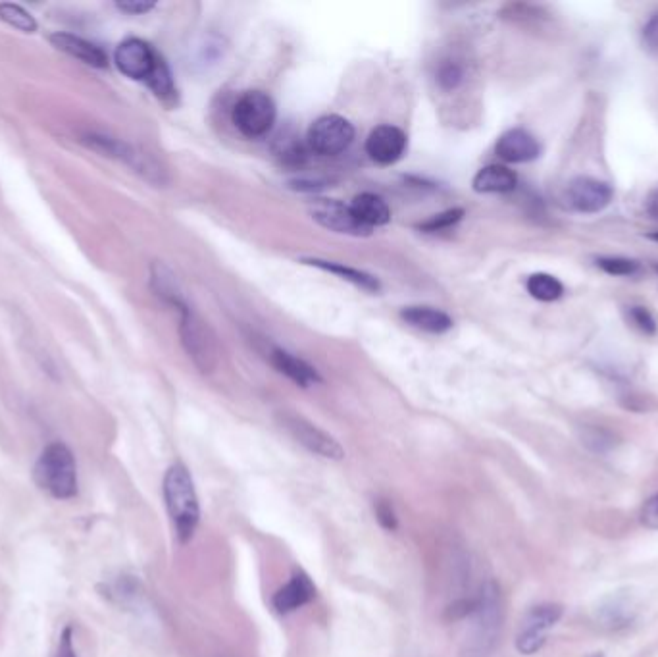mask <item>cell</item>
I'll use <instances>...</instances> for the list:
<instances>
[{"instance_id":"6da1fadb","label":"cell","mask_w":658,"mask_h":657,"mask_svg":"<svg viewBox=\"0 0 658 657\" xmlns=\"http://www.w3.org/2000/svg\"><path fill=\"white\" fill-rule=\"evenodd\" d=\"M162 494L179 544H189L201 525V503L193 476L183 463H174L166 471Z\"/></svg>"},{"instance_id":"7a4b0ae2","label":"cell","mask_w":658,"mask_h":657,"mask_svg":"<svg viewBox=\"0 0 658 657\" xmlns=\"http://www.w3.org/2000/svg\"><path fill=\"white\" fill-rule=\"evenodd\" d=\"M472 636L466 657H491L495 652L505 621L503 594L495 580H485L478 588L476 605L470 613Z\"/></svg>"},{"instance_id":"3957f363","label":"cell","mask_w":658,"mask_h":657,"mask_svg":"<svg viewBox=\"0 0 658 657\" xmlns=\"http://www.w3.org/2000/svg\"><path fill=\"white\" fill-rule=\"evenodd\" d=\"M33 476L37 486L54 500H72L77 496L76 457L62 442H52L41 451Z\"/></svg>"},{"instance_id":"277c9868","label":"cell","mask_w":658,"mask_h":657,"mask_svg":"<svg viewBox=\"0 0 658 657\" xmlns=\"http://www.w3.org/2000/svg\"><path fill=\"white\" fill-rule=\"evenodd\" d=\"M179 313H181L179 336L189 359L204 374L212 372L220 359L218 342L212 328L208 326V322H204L203 316L197 315L187 303L179 307Z\"/></svg>"},{"instance_id":"5b68a950","label":"cell","mask_w":658,"mask_h":657,"mask_svg":"<svg viewBox=\"0 0 658 657\" xmlns=\"http://www.w3.org/2000/svg\"><path fill=\"white\" fill-rule=\"evenodd\" d=\"M276 103L262 91H247L233 106V124L245 137H264L276 124Z\"/></svg>"},{"instance_id":"8992f818","label":"cell","mask_w":658,"mask_h":657,"mask_svg":"<svg viewBox=\"0 0 658 657\" xmlns=\"http://www.w3.org/2000/svg\"><path fill=\"white\" fill-rule=\"evenodd\" d=\"M355 141L353 124L337 114L318 118L306 135V145L320 157H335L345 153Z\"/></svg>"},{"instance_id":"52a82bcc","label":"cell","mask_w":658,"mask_h":657,"mask_svg":"<svg viewBox=\"0 0 658 657\" xmlns=\"http://www.w3.org/2000/svg\"><path fill=\"white\" fill-rule=\"evenodd\" d=\"M564 609L558 604L533 605L526 613V617L520 623V629L516 634V648L524 656L537 654L545 642L547 634L557 625L562 617Z\"/></svg>"},{"instance_id":"ba28073f","label":"cell","mask_w":658,"mask_h":657,"mask_svg":"<svg viewBox=\"0 0 658 657\" xmlns=\"http://www.w3.org/2000/svg\"><path fill=\"white\" fill-rule=\"evenodd\" d=\"M281 424L310 453H314L318 457H324V459H329V461H341L345 457V449L341 447V444L331 434H328L322 428H318L316 424L306 421L303 417H299V415H283L281 417Z\"/></svg>"},{"instance_id":"9c48e42d","label":"cell","mask_w":658,"mask_h":657,"mask_svg":"<svg viewBox=\"0 0 658 657\" xmlns=\"http://www.w3.org/2000/svg\"><path fill=\"white\" fill-rule=\"evenodd\" d=\"M614 189L607 182L595 180V178H576L572 180L568 189H566V199L568 205L574 211L583 212V214H597L605 211L608 205L612 203Z\"/></svg>"},{"instance_id":"30bf717a","label":"cell","mask_w":658,"mask_h":657,"mask_svg":"<svg viewBox=\"0 0 658 657\" xmlns=\"http://www.w3.org/2000/svg\"><path fill=\"white\" fill-rule=\"evenodd\" d=\"M158 54L154 53L149 43H145L143 39H126L118 45L116 53H114V62L118 66V70L129 79H139V81H147L149 76L156 66Z\"/></svg>"},{"instance_id":"8fae6325","label":"cell","mask_w":658,"mask_h":657,"mask_svg":"<svg viewBox=\"0 0 658 657\" xmlns=\"http://www.w3.org/2000/svg\"><path fill=\"white\" fill-rule=\"evenodd\" d=\"M310 214L312 218L328 228L335 234H345V236H370L372 232H368L366 228H362L355 218V214L351 211V205H345L341 201L335 199H318L312 203L310 207Z\"/></svg>"},{"instance_id":"7c38bea8","label":"cell","mask_w":658,"mask_h":657,"mask_svg":"<svg viewBox=\"0 0 658 657\" xmlns=\"http://www.w3.org/2000/svg\"><path fill=\"white\" fill-rule=\"evenodd\" d=\"M406 151V133L397 126H378L366 139V153L381 166L401 160Z\"/></svg>"},{"instance_id":"4fadbf2b","label":"cell","mask_w":658,"mask_h":657,"mask_svg":"<svg viewBox=\"0 0 658 657\" xmlns=\"http://www.w3.org/2000/svg\"><path fill=\"white\" fill-rule=\"evenodd\" d=\"M314 598H316V586L312 579L303 571H295L291 579L287 580V584H283L272 596V607L279 615H289L310 604Z\"/></svg>"},{"instance_id":"5bb4252c","label":"cell","mask_w":658,"mask_h":657,"mask_svg":"<svg viewBox=\"0 0 658 657\" xmlns=\"http://www.w3.org/2000/svg\"><path fill=\"white\" fill-rule=\"evenodd\" d=\"M495 153L501 160L510 162V164H524V162H532L535 158H539L541 145L532 133L526 132L522 128H514L499 137Z\"/></svg>"},{"instance_id":"9a60e30c","label":"cell","mask_w":658,"mask_h":657,"mask_svg":"<svg viewBox=\"0 0 658 657\" xmlns=\"http://www.w3.org/2000/svg\"><path fill=\"white\" fill-rule=\"evenodd\" d=\"M49 39H51L54 49L81 60L87 66H93V68H106L108 66V54L104 53L99 45H95V43H91V41H87L79 35L66 33V31H56V33H52Z\"/></svg>"},{"instance_id":"2e32d148","label":"cell","mask_w":658,"mask_h":657,"mask_svg":"<svg viewBox=\"0 0 658 657\" xmlns=\"http://www.w3.org/2000/svg\"><path fill=\"white\" fill-rule=\"evenodd\" d=\"M270 361H272L274 367L278 368L281 374H285L289 380H293L301 388H310V386H316V384L322 382V376L318 374L316 368L310 367L306 361L295 357V355H291L285 349L274 347L270 351Z\"/></svg>"},{"instance_id":"e0dca14e","label":"cell","mask_w":658,"mask_h":657,"mask_svg":"<svg viewBox=\"0 0 658 657\" xmlns=\"http://www.w3.org/2000/svg\"><path fill=\"white\" fill-rule=\"evenodd\" d=\"M351 211L355 214L358 224L372 232L374 228H380L389 224L391 220V209L389 205L376 193H360L356 195L351 203Z\"/></svg>"},{"instance_id":"ac0fdd59","label":"cell","mask_w":658,"mask_h":657,"mask_svg":"<svg viewBox=\"0 0 658 657\" xmlns=\"http://www.w3.org/2000/svg\"><path fill=\"white\" fill-rule=\"evenodd\" d=\"M401 318L428 334H445L453 328V318L433 307H406L401 311Z\"/></svg>"},{"instance_id":"d6986e66","label":"cell","mask_w":658,"mask_h":657,"mask_svg":"<svg viewBox=\"0 0 658 657\" xmlns=\"http://www.w3.org/2000/svg\"><path fill=\"white\" fill-rule=\"evenodd\" d=\"M472 185L478 193H510L518 185V176L507 166L491 164L481 168Z\"/></svg>"},{"instance_id":"ffe728a7","label":"cell","mask_w":658,"mask_h":657,"mask_svg":"<svg viewBox=\"0 0 658 657\" xmlns=\"http://www.w3.org/2000/svg\"><path fill=\"white\" fill-rule=\"evenodd\" d=\"M304 264H310V266H316L324 272H329V274H335L339 276L341 280H347L351 282L356 288L360 290L370 291V293H378L381 290L380 280L374 278L372 274L364 272V270H358V268H351L347 264L343 263H333V261H322V259H304Z\"/></svg>"},{"instance_id":"44dd1931","label":"cell","mask_w":658,"mask_h":657,"mask_svg":"<svg viewBox=\"0 0 658 657\" xmlns=\"http://www.w3.org/2000/svg\"><path fill=\"white\" fill-rule=\"evenodd\" d=\"M147 85L151 87L154 97L160 103H164L166 106L178 105V89L174 83V76H172L168 64L160 56L156 60V66H154L151 76L147 79Z\"/></svg>"},{"instance_id":"7402d4cb","label":"cell","mask_w":658,"mask_h":657,"mask_svg":"<svg viewBox=\"0 0 658 657\" xmlns=\"http://www.w3.org/2000/svg\"><path fill=\"white\" fill-rule=\"evenodd\" d=\"M152 288L156 291L158 297H162L164 301L172 303L174 307H181L187 301L183 299V293L179 290L178 280L174 278V274L162 266V264H154L152 268Z\"/></svg>"},{"instance_id":"603a6c76","label":"cell","mask_w":658,"mask_h":657,"mask_svg":"<svg viewBox=\"0 0 658 657\" xmlns=\"http://www.w3.org/2000/svg\"><path fill=\"white\" fill-rule=\"evenodd\" d=\"M526 288H528V293L532 295L533 299L543 301V303H553V301H558L564 295L562 282L555 276H551V274H545V272L532 274L526 282Z\"/></svg>"},{"instance_id":"cb8c5ba5","label":"cell","mask_w":658,"mask_h":657,"mask_svg":"<svg viewBox=\"0 0 658 657\" xmlns=\"http://www.w3.org/2000/svg\"><path fill=\"white\" fill-rule=\"evenodd\" d=\"M0 20L6 26L14 27L22 33H35L37 31V20L33 14H29L24 6L14 4V2H2L0 4Z\"/></svg>"},{"instance_id":"d4e9b609","label":"cell","mask_w":658,"mask_h":657,"mask_svg":"<svg viewBox=\"0 0 658 657\" xmlns=\"http://www.w3.org/2000/svg\"><path fill=\"white\" fill-rule=\"evenodd\" d=\"M276 155L281 158V162L291 164V166H299L304 162V147L303 143L299 141V137L291 135H283V139H279L276 145Z\"/></svg>"},{"instance_id":"484cf974","label":"cell","mask_w":658,"mask_h":657,"mask_svg":"<svg viewBox=\"0 0 658 657\" xmlns=\"http://www.w3.org/2000/svg\"><path fill=\"white\" fill-rule=\"evenodd\" d=\"M597 266L610 276H633L639 272V263L626 257H601Z\"/></svg>"},{"instance_id":"4316f807","label":"cell","mask_w":658,"mask_h":657,"mask_svg":"<svg viewBox=\"0 0 658 657\" xmlns=\"http://www.w3.org/2000/svg\"><path fill=\"white\" fill-rule=\"evenodd\" d=\"M628 320L632 322L633 328H637L645 336H655L657 334V320L653 313L645 307H628Z\"/></svg>"},{"instance_id":"83f0119b","label":"cell","mask_w":658,"mask_h":657,"mask_svg":"<svg viewBox=\"0 0 658 657\" xmlns=\"http://www.w3.org/2000/svg\"><path fill=\"white\" fill-rule=\"evenodd\" d=\"M374 513H376V519H378L381 528H385L387 532L399 530V515H397L395 505L391 503V500H387V498L374 500Z\"/></svg>"},{"instance_id":"f1b7e54d","label":"cell","mask_w":658,"mask_h":657,"mask_svg":"<svg viewBox=\"0 0 658 657\" xmlns=\"http://www.w3.org/2000/svg\"><path fill=\"white\" fill-rule=\"evenodd\" d=\"M464 216L462 209H451V211L441 212L431 216L430 220H426L424 224H420V230L424 232H439V230H447L451 226L458 224Z\"/></svg>"},{"instance_id":"f546056e","label":"cell","mask_w":658,"mask_h":657,"mask_svg":"<svg viewBox=\"0 0 658 657\" xmlns=\"http://www.w3.org/2000/svg\"><path fill=\"white\" fill-rule=\"evenodd\" d=\"M462 78H464V72L462 68L455 64V62H449V64H443L439 74H437V81L443 89L451 91V89H456L460 83H462Z\"/></svg>"},{"instance_id":"4dcf8cb0","label":"cell","mask_w":658,"mask_h":657,"mask_svg":"<svg viewBox=\"0 0 658 657\" xmlns=\"http://www.w3.org/2000/svg\"><path fill=\"white\" fill-rule=\"evenodd\" d=\"M54 657H79L77 656L76 646H74V629L66 627L60 638H58V648Z\"/></svg>"},{"instance_id":"1f68e13d","label":"cell","mask_w":658,"mask_h":657,"mask_svg":"<svg viewBox=\"0 0 658 657\" xmlns=\"http://www.w3.org/2000/svg\"><path fill=\"white\" fill-rule=\"evenodd\" d=\"M643 43L649 51L658 53V10L643 27Z\"/></svg>"},{"instance_id":"d6a6232c","label":"cell","mask_w":658,"mask_h":657,"mask_svg":"<svg viewBox=\"0 0 658 657\" xmlns=\"http://www.w3.org/2000/svg\"><path fill=\"white\" fill-rule=\"evenodd\" d=\"M116 6L122 12H126V14L139 16V14L151 12L152 8H154V2H145V0H120V2H116Z\"/></svg>"},{"instance_id":"836d02e7","label":"cell","mask_w":658,"mask_h":657,"mask_svg":"<svg viewBox=\"0 0 658 657\" xmlns=\"http://www.w3.org/2000/svg\"><path fill=\"white\" fill-rule=\"evenodd\" d=\"M641 523L647 526V528L658 530V494L657 496H653L651 500L643 505V511H641Z\"/></svg>"},{"instance_id":"e575fe53","label":"cell","mask_w":658,"mask_h":657,"mask_svg":"<svg viewBox=\"0 0 658 657\" xmlns=\"http://www.w3.org/2000/svg\"><path fill=\"white\" fill-rule=\"evenodd\" d=\"M291 187L293 189H299V191H316V189H320V187H326V182H322V180H295V182H291Z\"/></svg>"},{"instance_id":"d590c367","label":"cell","mask_w":658,"mask_h":657,"mask_svg":"<svg viewBox=\"0 0 658 657\" xmlns=\"http://www.w3.org/2000/svg\"><path fill=\"white\" fill-rule=\"evenodd\" d=\"M649 212H651L655 218H658V191L655 195H651V199H649Z\"/></svg>"},{"instance_id":"8d00e7d4","label":"cell","mask_w":658,"mask_h":657,"mask_svg":"<svg viewBox=\"0 0 658 657\" xmlns=\"http://www.w3.org/2000/svg\"><path fill=\"white\" fill-rule=\"evenodd\" d=\"M649 239H653V241H658V232H653V234H649Z\"/></svg>"},{"instance_id":"74e56055","label":"cell","mask_w":658,"mask_h":657,"mask_svg":"<svg viewBox=\"0 0 658 657\" xmlns=\"http://www.w3.org/2000/svg\"><path fill=\"white\" fill-rule=\"evenodd\" d=\"M653 268H655V270H657V274H658V264H655V266H653Z\"/></svg>"},{"instance_id":"f35d334b","label":"cell","mask_w":658,"mask_h":657,"mask_svg":"<svg viewBox=\"0 0 658 657\" xmlns=\"http://www.w3.org/2000/svg\"><path fill=\"white\" fill-rule=\"evenodd\" d=\"M595 657H603V656H595Z\"/></svg>"}]
</instances>
